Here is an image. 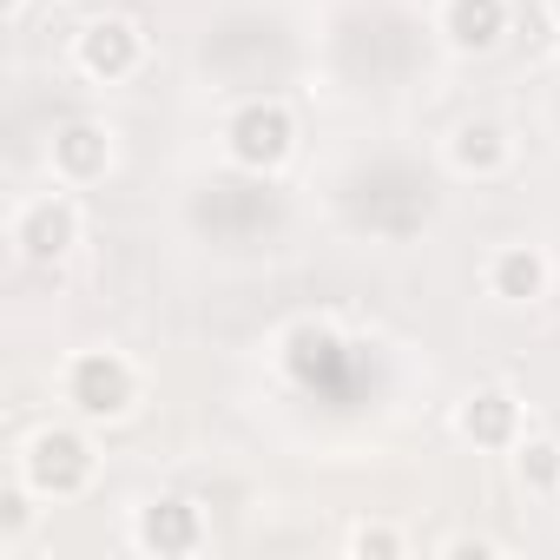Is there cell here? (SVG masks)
Returning <instances> with one entry per match:
<instances>
[{
    "label": "cell",
    "instance_id": "6da1fadb",
    "mask_svg": "<svg viewBox=\"0 0 560 560\" xmlns=\"http://www.w3.org/2000/svg\"><path fill=\"white\" fill-rule=\"evenodd\" d=\"M93 422H40V429H27L21 435V448H14V475L40 494V501H80L86 488H93V475H100V448H93V435H86Z\"/></svg>",
    "mask_w": 560,
    "mask_h": 560
},
{
    "label": "cell",
    "instance_id": "7a4b0ae2",
    "mask_svg": "<svg viewBox=\"0 0 560 560\" xmlns=\"http://www.w3.org/2000/svg\"><path fill=\"white\" fill-rule=\"evenodd\" d=\"M139 396H145V376H139V363L126 350L93 343V350H73L60 363V402L80 422H93V429L100 422H126L139 409Z\"/></svg>",
    "mask_w": 560,
    "mask_h": 560
},
{
    "label": "cell",
    "instance_id": "3957f363",
    "mask_svg": "<svg viewBox=\"0 0 560 560\" xmlns=\"http://www.w3.org/2000/svg\"><path fill=\"white\" fill-rule=\"evenodd\" d=\"M224 159L244 172V178H277L291 159H298V113L284 106V100H270V93H257V100H237L231 113H224Z\"/></svg>",
    "mask_w": 560,
    "mask_h": 560
},
{
    "label": "cell",
    "instance_id": "277c9868",
    "mask_svg": "<svg viewBox=\"0 0 560 560\" xmlns=\"http://www.w3.org/2000/svg\"><path fill=\"white\" fill-rule=\"evenodd\" d=\"M8 244H14L21 264H40V270L67 264V257L86 244V211H80L73 185L27 191V198L14 205V218H8Z\"/></svg>",
    "mask_w": 560,
    "mask_h": 560
},
{
    "label": "cell",
    "instance_id": "5b68a950",
    "mask_svg": "<svg viewBox=\"0 0 560 560\" xmlns=\"http://www.w3.org/2000/svg\"><path fill=\"white\" fill-rule=\"evenodd\" d=\"M145 54H152L145 47V27L132 14H93L73 34V73L86 86H126V80H139L145 73Z\"/></svg>",
    "mask_w": 560,
    "mask_h": 560
},
{
    "label": "cell",
    "instance_id": "8992f818",
    "mask_svg": "<svg viewBox=\"0 0 560 560\" xmlns=\"http://www.w3.org/2000/svg\"><path fill=\"white\" fill-rule=\"evenodd\" d=\"M514 159H521V139H514V126L494 119V113H462V119L442 132V165H448L455 178H468V185L508 178Z\"/></svg>",
    "mask_w": 560,
    "mask_h": 560
},
{
    "label": "cell",
    "instance_id": "52a82bcc",
    "mask_svg": "<svg viewBox=\"0 0 560 560\" xmlns=\"http://www.w3.org/2000/svg\"><path fill=\"white\" fill-rule=\"evenodd\" d=\"M132 547L152 560H191L211 547V521L191 494H152L132 508Z\"/></svg>",
    "mask_w": 560,
    "mask_h": 560
},
{
    "label": "cell",
    "instance_id": "ba28073f",
    "mask_svg": "<svg viewBox=\"0 0 560 560\" xmlns=\"http://www.w3.org/2000/svg\"><path fill=\"white\" fill-rule=\"evenodd\" d=\"M455 435L481 455H508L521 435H527V402L514 383H475L462 402H455Z\"/></svg>",
    "mask_w": 560,
    "mask_h": 560
},
{
    "label": "cell",
    "instance_id": "9c48e42d",
    "mask_svg": "<svg viewBox=\"0 0 560 560\" xmlns=\"http://www.w3.org/2000/svg\"><path fill=\"white\" fill-rule=\"evenodd\" d=\"M481 291H488L501 311H534V304H547V291H553V257H547L540 244H527V237L494 244L488 264H481Z\"/></svg>",
    "mask_w": 560,
    "mask_h": 560
},
{
    "label": "cell",
    "instance_id": "30bf717a",
    "mask_svg": "<svg viewBox=\"0 0 560 560\" xmlns=\"http://www.w3.org/2000/svg\"><path fill=\"white\" fill-rule=\"evenodd\" d=\"M514 34V0H435V40L455 60H488Z\"/></svg>",
    "mask_w": 560,
    "mask_h": 560
},
{
    "label": "cell",
    "instance_id": "8fae6325",
    "mask_svg": "<svg viewBox=\"0 0 560 560\" xmlns=\"http://www.w3.org/2000/svg\"><path fill=\"white\" fill-rule=\"evenodd\" d=\"M113 159H119V145H113V132L100 119H67L47 139V172H54V185H73V191L106 185Z\"/></svg>",
    "mask_w": 560,
    "mask_h": 560
},
{
    "label": "cell",
    "instance_id": "7c38bea8",
    "mask_svg": "<svg viewBox=\"0 0 560 560\" xmlns=\"http://www.w3.org/2000/svg\"><path fill=\"white\" fill-rule=\"evenodd\" d=\"M337 350H343V337H337V324H330V317H298L284 337H277V363H284V376H298V383L330 376Z\"/></svg>",
    "mask_w": 560,
    "mask_h": 560
},
{
    "label": "cell",
    "instance_id": "4fadbf2b",
    "mask_svg": "<svg viewBox=\"0 0 560 560\" xmlns=\"http://www.w3.org/2000/svg\"><path fill=\"white\" fill-rule=\"evenodd\" d=\"M508 468H514V488L534 494V501H553L560 494V435H521L508 448Z\"/></svg>",
    "mask_w": 560,
    "mask_h": 560
},
{
    "label": "cell",
    "instance_id": "5bb4252c",
    "mask_svg": "<svg viewBox=\"0 0 560 560\" xmlns=\"http://www.w3.org/2000/svg\"><path fill=\"white\" fill-rule=\"evenodd\" d=\"M343 547H350L357 560H402V553H409V534L389 527V521H357V527L343 534Z\"/></svg>",
    "mask_w": 560,
    "mask_h": 560
},
{
    "label": "cell",
    "instance_id": "9a60e30c",
    "mask_svg": "<svg viewBox=\"0 0 560 560\" xmlns=\"http://www.w3.org/2000/svg\"><path fill=\"white\" fill-rule=\"evenodd\" d=\"M34 488L21 481V475H8V488H0V547H21L27 540V527H34Z\"/></svg>",
    "mask_w": 560,
    "mask_h": 560
},
{
    "label": "cell",
    "instance_id": "2e32d148",
    "mask_svg": "<svg viewBox=\"0 0 560 560\" xmlns=\"http://www.w3.org/2000/svg\"><path fill=\"white\" fill-rule=\"evenodd\" d=\"M442 553H455V560H488V553H501V540H488V534H455V540H442Z\"/></svg>",
    "mask_w": 560,
    "mask_h": 560
},
{
    "label": "cell",
    "instance_id": "e0dca14e",
    "mask_svg": "<svg viewBox=\"0 0 560 560\" xmlns=\"http://www.w3.org/2000/svg\"><path fill=\"white\" fill-rule=\"evenodd\" d=\"M27 14V0H8V21H21Z\"/></svg>",
    "mask_w": 560,
    "mask_h": 560
},
{
    "label": "cell",
    "instance_id": "ac0fdd59",
    "mask_svg": "<svg viewBox=\"0 0 560 560\" xmlns=\"http://www.w3.org/2000/svg\"><path fill=\"white\" fill-rule=\"evenodd\" d=\"M547 21H553V27H560V0H547Z\"/></svg>",
    "mask_w": 560,
    "mask_h": 560
},
{
    "label": "cell",
    "instance_id": "d6986e66",
    "mask_svg": "<svg viewBox=\"0 0 560 560\" xmlns=\"http://www.w3.org/2000/svg\"><path fill=\"white\" fill-rule=\"evenodd\" d=\"M553 73H560V60H553Z\"/></svg>",
    "mask_w": 560,
    "mask_h": 560
}]
</instances>
